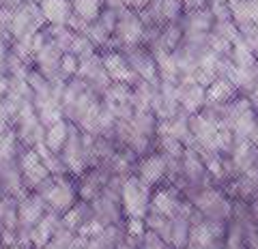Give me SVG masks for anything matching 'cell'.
<instances>
[{"label": "cell", "mask_w": 258, "mask_h": 249, "mask_svg": "<svg viewBox=\"0 0 258 249\" xmlns=\"http://www.w3.org/2000/svg\"><path fill=\"white\" fill-rule=\"evenodd\" d=\"M99 50L93 45V41L88 39L86 35H76V39H74V43H71V47H69V54H74V56H78L80 60H84V58H91L93 54H97Z\"/></svg>", "instance_id": "obj_28"}, {"label": "cell", "mask_w": 258, "mask_h": 249, "mask_svg": "<svg viewBox=\"0 0 258 249\" xmlns=\"http://www.w3.org/2000/svg\"><path fill=\"white\" fill-rule=\"evenodd\" d=\"M144 37H147V26H144L140 13L125 7V9L118 13V22H116V30H114V39H112L110 50L144 45Z\"/></svg>", "instance_id": "obj_4"}, {"label": "cell", "mask_w": 258, "mask_h": 249, "mask_svg": "<svg viewBox=\"0 0 258 249\" xmlns=\"http://www.w3.org/2000/svg\"><path fill=\"white\" fill-rule=\"evenodd\" d=\"M71 127H74V123H69L67 118L60 120V123H56V125H52V127H47V129H45V140H43L47 150L60 155L62 148L67 146V142H69Z\"/></svg>", "instance_id": "obj_19"}, {"label": "cell", "mask_w": 258, "mask_h": 249, "mask_svg": "<svg viewBox=\"0 0 258 249\" xmlns=\"http://www.w3.org/2000/svg\"><path fill=\"white\" fill-rule=\"evenodd\" d=\"M256 120H258V112L254 108L247 110L245 114H241L235 120V125H232L230 129H232V133H235L237 142H252V135L256 131Z\"/></svg>", "instance_id": "obj_22"}, {"label": "cell", "mask_w": 258, "mask_h": 249, "mask_svg": "<svg viewBox=\"0 0 258 249\" xmlns=\"http://www.w3.org/2000/svg\"><path fill=\"white\" fill-rule=\"evenodd\" d=\"M232 202L252 204L258 200V174H239L222 187Z\"/></svg>", "instance_id": "obj_11"}, {"label": "cell", "mask_w": 258, "mask_h": 249, "mask_svg": "<svg viewBox=\"0 0 258 249\" xmlns=\"http://www.w3.org/2000/svg\"><path fill=\"white\" fill-rule=\"evenodd\" d=\"M239 97V91L228 77H217L215 82L207 88V103L213 106H226Z\"/></svg>", "instance_id": "obj_18"}, {"label": "cell", "mask_w": 258, "mask_h": 249, "mask_svg": "<svg viewBox=\"0 0 258 249\" xmlns=\"http://www.w3.org/2000/svg\"><path fill=\"white\" fill-rule=\"evenodd\" d=\"M245 245H247V249H258V226L254 223L252 215H249V219L245 221Z\"/></svg>", "instance_id": "obj_32"}, {"label": "cell", "mask_w": 258, "mask_h": 249, "mask_svg": "<svg viewBox=\"0 0 258 249\" xmlns=\"http://www.w3.org/2000/svg\"><path fill=\"white\" fill-rule=\"evenodd\" d=\"M93 217H95L93 215V206L88 202H82V200H80V202L71 208V211H67L60 217V223L67 230H71V232H76V234H78V232L82 230L86 223L93 219Z\"/></svg>", "instance_id": "obj_20"}, {"label": "cell", "mask_w": 258, "mask_h": 249, "mask_svg": "<svg viewBox=\"0 0 258 249\" xmlns=\"http://www.w3.org/2000/svg\"><path fill=\"white\" fill-rule=\"evenodd\" d=\"M0 247H3V236H0Z\"/></svg>", "instance_id": "obj_39"}, {"label": "cell", "mask_w": 258, "mask_h": 249, "mask_svg": "<svg viewBox=\"0 0 258 249\" xmlns=\"http://www.w3.org/2000/svg\"><path fill=\"white\" fill-rule=\"evenodd\" d=\"M249 215H252V219H254V223L258 226V200H254L252 204H249Z\"/></svg>", "instance_id": "obj_35"}, {"label": "cell", "mask_w": 258, "mask_h": 249, "mask_svg": "<svg viewBox=\"0 0 258 249\" xmlns=\"http://www.w3.org/2000/svg\"><path fill=\"white\" fill-rule=\"evenodd\" d=\"M116 249H138V247H134L132 243H127V240H120V243L116 245Z\"/></svg>", "instance_id": "obj_36"}, {"label": "cell", "mask_w": 258, "mask_h": 249, "mask_svg": "<svg viewBox=\"0 0 258 249\" xmlns=\"http://www.w3.org/2000/svg\"><path fill=\"white\" fill-rule=\"evenodd\" d=\"M35 110H37V116L43 123L45 129L47 127H52V125H56V123H60V120H64L62 103L56 97H47V99L35 101Z\"/></svg>", "instance_id": "obj_21"}, {"label": "cell", "mask_w": 258, "mask_h": 249, "mask_svg": "<svg viewBox=\"0 0 258 249\" xmlns=\"http://www.w3.org/2000/svg\"><path fill=\"white\" fill-rule=\"evenodd\" d=\"M224 77H228L230 82L235 84L239 95L247 97V95L254 91V86L258 84V65L256 67H235L232 65Z\"/></svg>", "instance_id": "obj_17"}, {"label": "cell", "mask_w": 258, "mask_h": 249, "mask_svg": "<svg viewBox=\"0 0 258 249\" xmlns=\"http://www.w3.org/2000/svg\"><path fill=\"white\" fill-rule=\"evenodd\" d=\"M45 33H47V37H50L64 54L69 52V47H71V43H74V39L78 35L69 26H45Z\"/></svg>", "instance_id": "obj_27"}, {"label": "cell", "mask_w": 258, "mask_h": 249, "mask_svg": "<svg viewBox=\"0 0 258 249\" xmlns=\"http://www.w3.org/2000/svg\"><path fill=\"white\" fill-rule=\"evenodd\" d=\"M18 213H20V230L30 232V230L35 228L37 223L45 217V213H47V204H45V200L39 196V194L30 191L26 198H22V200H20Z\"/></svg>", "instance_id": "obj_13"}, {"label": "cell", "mask_w": 258, "mask_h": 249, "mask_svg": "<svg viewBox=\"0 0 258 249\" xmlns=\"http://www.w3.org/2000/svg\"><path fill=\"white\" fill-rule=\"evenodd\" d=\"M47 26H69L74 18V3L71 0H41L39 3Z\"/></svg>", "instance_id": "obj_15"}, {"label": "cell", "mask_w": 258, "mask_h": 249, "mask_svg": "<svg viewBox=\"0 0 258 249\" xmlns=\"http://www.w3.org/2000/svg\"><path fill=\"white\" fill-rule=\"evenodd\" d=\"M78 69H80V58L74 54H62L60 58V77L64 79V82H69V79L78 77Z\"/></svg>", "instance_id": "obj_30"}, {"label": "cell", "mask_w": 258, "mask_h": 249, "mask_svg": "<svg viewBox=\"0 0 258 249\" xmlns=\"http://www.w3.org/2000/svg\"><path fill=\"white\" fill-rule=\"evenodd\" d=\"M230 163L235 174H258V148L252 142H237L230 152Z\"/></svg>", "instance_id": "obj_14"}, {"label": "cell", "mask_w": 258, "mask_h": 249, "mask_svg": "<svg viewBox=\"0 0 258 249\" xmlns=\"http://www.w3.org/2000/svg\"><path fill=\"white\" fill-rule=\"evenodd\" d=\"M230 60L235 67H256L258 60L256 56L252 52V47H249V43L245 41L243 37L239 39V41L232 43V52H230Z\"/></svg>", "instance_id": "obj_25"}, {"label": "cell", "mask_w": 258, "mask_h": 249, "mask_svg": "<svg viewBox=\"0 0 258 249\" xmlns=\"http://www.w3.org/2000/svg\"><path fill=\"white\" fill-rule=\"evenodd\" d=\"M71 3H74V15H78V18L84 20L86 24L97 22L101 11L106 9L103 0H71Z\"/></svg>", "instance_id": "obj_23"}, {"label": "cell", "mask_w": 258, "mask_h": 249, "mask_svg": "<svg viewBox=\"0 0 258 249\" xmlns=\"http://www.w3.org/2000/svg\"><path fill=\"white\" fill-rule=\"evenodd\" d=\"M189 202L194 204L200 217L217 223H228L232 219V211H235V202L226 196V191L222 187H215V185L194 194L189 198Z\"/></svg>", "instance_id": "obj_2"}, {"label": "cell", "mask_w": 258, "mask_h": 249, "mask_svg": "<svg viewBox=\"0 0 258 249\" xmlns=\"http://www.w3.org/2000/svg\"><path fill=\"white\" fill-rule=\"evenodd\" d=\"M35 194H39L45 204L47 211H52L56 215H64L67 211H71L78 202H80V194H78V181L76 176H52L47 179L41 187H39Z\"/></svg>", "instance_id": "obj_1"}, {"label": "cell", "mask_w": 258, "mask_h": 249, "mask_svg": "<svg viewBox=\"0 0 258 249\" xmlns=\"http://www.w3.org/2000/svg\"><path fill=\"white\" fill-rule=\"evenodd\" d=\"M247 99H249V103H252V108L258 112V84L254 86V91L247 95Z\"/></svg>", "instance_id": "obj_34"}, {"label": "cell", "mask_w": 258, "mask_h": 249, "mask_svg": "<svg viewBox=\"0 0 258 249\" xmlns=\"http://www.w3.org/2000/svg\"><path fill=\"white\" fill-rule=\"evenodd\" d=\"M245 39V41L249 43V47H252V52L256 56V60H258V28H252V30H247V33L241 35Z\"/></svg>", "instance_id": "obj_33"}, {"label": "cell", "mask_w": 258, "mask_h": 249, "mask_svg": "<svg viewBox=\"0 0 258 249\" xmlns=\"http://www.w3.org/2000/svg\"><path fill=\"white\" fill-rule=\"evenodd\" d=\"M101 58H103V67H106V73L114 84H129V86H136L140 82L136 73L129 67L127 58L123 56L120 50H103L101 52Z\"/></svg>", "instance_id": "obj_10"}, {"label": "cell", "mask_w": 258, "mask_h": 249, "mask_svg": "<svg viewBox=\"0 0 258 249\" xmlns=\"http://www.w3.org/2000/svg\"><path fill=\"white\" fill-rule=\"evenodd\" d=\"M138 249H170V245H168L161 236H157L155 232L147 230V234H144L142 240L138 243Z\"/></svg>", "instance_id": "obj_31"}, {"label": "cell", "mask_w": 258, "mask_h": 249, "mask_svg": "<svg viewBox=\"0 0 258 249\" xmlns=\"http://www.w3.org/2000/svg\"><path fill=\"white\" fill-rule=\"evenodd\" d=\"M181 24H183L185 35H211L215 18L211 15V11H209V9H203V11H185Z\"/></svg>", "instance_id": "obj_16"}, {"label": "cell", "mask_w": 258, "mask_h": 249, "mask_svg": "<svg viewBox=\"0 0 258 249\" xmlns=\"http://www.w3.org/2000/svg\"><path fill=\"white\" fill-rule=\"evenodd\" d=\"M179 3H183V7H185V3H187V0H179Z\"/></svg>", "instance_id": "obj_38"}, {"label": "cell", "mask_w": 258, "mask_h": 249, "mask_svg": "<svg viewBox=\"0 0 258 249\" xmlns=\"http://www.w3.org/2000/svg\"><path fill=\"white\" fill-rule=\"evenodd\" d=\"M47 26V22L41 13V7L35 3H24L13 11L11 22V41L13 39H28Z\"/></svg>", "instance_id": "obj_5"}, {"label": "cell", "mask_w": 258, "mask_h": 249, "mask_svg": "<svg viewBox=\"0 0 258 249\" xmlns=\"http://www.w3.org/2000/svg\"><path fill=\"white\" fill-rule=\"evenodd\" d=\"M144 223H147V230L155 232V234L164 238L166 243L170 240V217L151 211V213L147 215V219H144Z\"/></svg>", "instance_id": "obj_26"}, {"label": "cell", "mask_w": 258, "mask_h": 249, "mask_svg": "<svg viewBox=\"0 0 258 249\" xmlns=\"http://www.w3.org/2000/svg\"><path fill=\"white\" fill-rule=\"evenodd\" d=\"M20 146H22V142L18 140V133H15L13 129L7 131L3 135V140H0V165L18 161L20 155H22Z\"/></svg>", "instance_id": "obj_24"}, {"label": "cell", "mask_w": 258, "mask_h": 249, "mask_svg": "<svg viewBox=\"0 0 258 249\" xmlns=\"http://www.w3.org/2000/svg\"><path fill=\"white\" fill-rule=\"evenodd\" d=\"M120 52L127 58L129 67L136 73L140 82H159L157 73V62L155 56L151 54L147 45H132V47H120Z\"/></svg>", "instance_id": "obj_6"}, {"label": "cell", "mask_w": 258, "mask_h": 249, "mask_svg": "<svg viewBox=\"0 0 258 249\" xmlns=\"http://www.w3.org/2000/svg\"><path fill=\"white\" fill-rule=\"evenodd\" d=\"M136 176L142 183H147L151 189L161 187L168 176V159L159 150H153L149 155L140 157L138 163H136Z\"/></svg>", "instance_id": "obj_7"}, {"label": "cell", "mask_w": 258, "mask_h": 249, "mask_svg": "<svg viewBox=\"0 0 258 249\" xmlns=\"http://www.w3.org/2000/svg\"><path fill=\"white\" fill-rule=\"evenodd\" d=\"M18 163H20V170L24 176V185H26L28 191H37L47 179H52L50 170L45 168L43 159L39 157V152L35 148H24Z\"/></svg>", "instance_id": "obj_8"}, {"label": "cell", "mask_w": 258, "mask_h": 249, "mask_svg": "<svg viewBox=\"0 0 258 249\" xmlns=\"http://www.w3.org/2000/svg\"><path fill=\"white\" fill-rule=\"evenodd\" d=\"M7 196V191H5V185H3V181H0V200H3Z\"/></svg>", "instance_id": "obj_37"}, {"label": "cell", "mask_w": 258, "mask_h": 249, "mask_svg": "<svg viewBox=\"0 0 258 249\" xmlns=\"http://www.w3.org/2000/svg\"><path fill=\"white\" fill-rule=\"evenodd\" d=\"M187 202V198L183 196L181 189L172 187V185H161V187L153 189V198H151V211H155L159 215L172 217L181 213V208Z\"/></svg>", "instance_id": "obj_9"}, {"label": "cell", "mask_w": 258, "mask_h": 249, "mask_svg": "<svg viewBox=\"0 0 258 249\" xmlns=\"http://www.w3.org/2000/svg\"><path fill=\"white\" fill-rule=\"evenodd\" d=\"M151 198L153 189L147 183H142L136 174L127 176L120 189V206H123L125 219H147V215L151 213Z\"/></svg>", "instance_id": "obj_3"}, {"label": "cell", "mask_w": 258, "mask_h": 249, "mask_svg": "<svg viewBox=\"0 0 258 249\" xmlns=\"http://www.w3.org/2000/svg\"><path fill=\"white\" fill-rule=\"evenodd\" d=\"M179 103L185 114H200L207 106V88L194 79H179Z\"/></svg>", "instance_id": "obj_12"}, {"label": "cell", "mask_w": 258, "mask_h": 249, "mask_svg": "<svg viewBox=\"0 0 258 249\" xmlns=\"http://www.w3.org/2000/svg\"><path fill=\"white\" fill-rule=\"evenodd\" d=\"M211 33L217 35V37H222V39H226V41H230V43H235V41H239V39H241V30L237 28V24L232 20L215 22Z\"/></svg>", "instance_id": "obj_29"}]
</instances>
